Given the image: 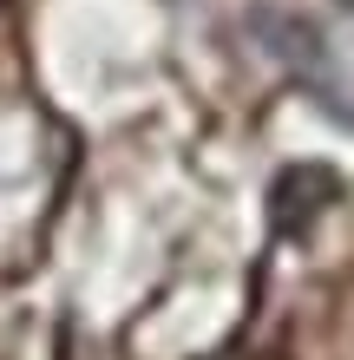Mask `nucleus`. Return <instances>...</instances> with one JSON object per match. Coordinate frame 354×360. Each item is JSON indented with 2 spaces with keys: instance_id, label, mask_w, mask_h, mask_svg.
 Wrapping results in <instances>:
<instances>
[{
  "instance_id": "nucleus-1",
  "label": "nucleus",
  "mask_w": 354,
  "mask_h": 360,
  "mask_svg": "<svg viewBox=\"0 0 354 360\" xmlns=\"http://www.w3.org/2000/svg\"><path fill=\"white\" fill-rule=\"evenodd\" d=\"M335 171H322V164H296V171L276 177V197H269V217H276V229L289 236V229H302L308 217H315L322 203H335Z\"/></svg>"
}]
</instances>
